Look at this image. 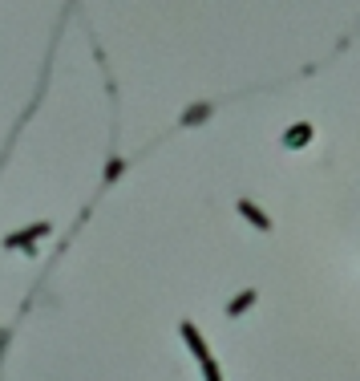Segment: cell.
Masks as SVG:
<instances>
[{"label": "cell", "instance_id": "cell-5", "mask_svg": "<svg viewBox=\"0 0 360 381\" xmlns=\"http://www.w3.org/2000/svg\"><path fill=\"white\" fill-rule=\"evenodd\" d=\"M255 300H259V292H255V288H247V292H239V296H235V300L227 304V320H235V316H243L247 308L255 304Z\"/></svg>", "mask_w": 360, "mask_h": 381}, {"label": "cell", "instance_id": "cell-3", "mask_svg": "<svg viewBox=\"0 0 360 381\" xmlns=\"http://www.w3.org/2000/svg\"><path fill=\"white\" fill-rule=\"evenodd\" d=\"M235 211H239V216H243L251 227H259V232H271V219H267V211H263V207H255L251 199H239V203H235Z\"/></svg>", "mask_w": 360, "mask_h": 381}, {"label": "cell", "instance_id": "cell-2", "mask_svg": "<svg viewBox=\"0 0 360 381\" xmlns=\"http://www.w3.org/2000/svg\"><path fill=\"white\" fill-rule=\"evenodd\" d=\"M53 223H37V227H25V232H13L4 235V248H29V244H37L41 235H49Z\"/></svg>", "mask_w": 360, "mask_h": 381}, {"label": "cell", "instance_id": "cell-6", "mask_svg": "<svg viewBox=\"0 0 360 381\" xmlns=\"http://www.w3.org/2000/svg\"><path fill=\"white\" fill-rule=\"evenodd\" d=\"M211 114H214V106H207V101H202V106H191V110L182 114V126H195V122H207Z\"/></svg>", "mask_w": 360, "mask_h": 381}, {"label": "cell", "instance_id": "cell-8", "mask_svg": "<svg viewBox=\"0 0 360 381\" xmlns=\"http://www.w3.org/2000/svg\"><path fill=\"white\" fill-rule=\"evenodd\" d=\"M117 175H122V158H114V163L105 166V179H117Z\"/></svg>", "mask_w": 360, "mask_h": 381}, {"label": "cell", "instance_id": "cell-7", "mask_svg": "<svg viewBox=\"0 0 360 381\" xmlns=\"http://www.w3.org/2000/svg\"><path fill=\"white\" fill-rule=\"evenodd\" d=\"M202 377H207V381H223V369H219V361H214V357H207V361H202Z\"/></svg>", "mask_w": 360, "mask_h": 381}, {"label": "cell", "instance_id": "cell-4", "mask_svg": "<svg viewBox=\"0 0 360 381\" xmlns=\"http://www.w3.org/2000/svg\"><path fill=\"white\" fill-rule=\"evenodd\" d=\"M311 134H316V130H311V122H295L292 130L283 134V146H288V150L308 146V142H311Z\"/></svg>", "mask_w": 360, "mask_h": 381}, {"label": "cell", "instance_id": "cell-1", "mask_svg": "<svg viewBox=\"0 0 360 381\" xmlns=\"http://www.w3.org/2000/svg\"><path fill=\"white\" fill-rule=\"evenodd\" d=\"M179 337L186 341V349L195 353V361H198V365L211 357V349H207V337H202V332L195 329V320H182V325H179Z\"/></svg>", "mask_w": 360, "mask_h": 381}]
</instances>
